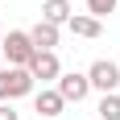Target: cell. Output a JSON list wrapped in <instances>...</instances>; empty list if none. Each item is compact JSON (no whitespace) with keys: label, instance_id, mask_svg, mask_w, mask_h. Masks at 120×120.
<instances>
[{"label":"cell","instance_id":"obj_13","mask_svg":"<svg viewBox=\"0 0 120 120\" xmlns=\"http://www.w3.org/2000/svg\"><path fill=\"white\" fill-rule=\"evenodd\" d=\"M0 66H4V50H0Z\"/></svg>","mask_w":120,"mask_h":120},{"label":"cell","instance_id":"obj_1","mask_svg":"<svg viewBox=\"0 0 120 120\" xmlns=\"http://www.w3.org/2000/svg\"><path fill=\"white\" fill-rule=\"evenodd\" d=\"M21 95H33V75L25 66H0V104H12Z\"/></svg>","mask_w":120,"mask_h":120},{"label":"cell","instance_id":"obj_2","mask_svg":"<svg viewBox=\"0 0 120 120\" xmlns=\"http://www.w3.org/2000/svg\"><path fill=\"white\" fill-rule=\"evenodd\" d=\"M87 83H91V91H99V95L120 91V66H116L112 58H95L91 71H87Z\"/></svg>","mask_w":120,"mask_h":120},{"label":"cell","instance_id":"obj_12","mask_svg":"<svg viewBox=\"0 0 120 120\" xmlns=\"http://www.w3.org/2000/svg\"><path fill=\"white\" fill-rule=\"evenodd\" d=\"M0 120H21V112H12V104H0Z\"/></svg>","mask_w":120,"mask_h":120},{"label":"cell","instance_id":"obj_10","mask_svg":"<svg viewBox=\"0 0 120 120\" xmlns=\"http://www.w3.org/2000/svg\"><path fill=\"white\" fill-rule=\"evenodd\" d=\"M99 120H120V91H108V95H99Z\"/></svg>","mask_w":120,"mask_h":120},{"label":"cell","instance_id":"obj_4","mask_svg":"<svg viewBox=\"0 0 120 120\" xmlns=\"http://www.w3.org/2000/svg\"><path fill=\"white\" fill-rule=\"evenodd\" d=\"M25 71L33 75V83H58L62 66H58V54H54V50H37L33 58H29V66H25Z\"/></svg>","mask_w":120,"mask_h":120},{"label":"cell","instance_id":"obj_6","mask_svg":"<svg viewBox=\"0 0 120 120\" xmlns=\"http://www.w3.org/2000/svg\"><path fill=\"white\" fill-rule=\"evenodd\" d=\"M33 108H37V120H58L66 99L58 95V87H41V91H33Z\"/></svg>","mask_w":120,"mask_h":120},{"label":"cell","instance_id":"obj_3","mask_svg":"<svg viewBox=\"0 0 120 120\" xmlns=\"http://www.w3.org/2000/svg\"><path fill=\"white\" fill-rule=\"evenodd\" d=\"M0 50H4V58H8V66H29V58L37 54L25 29H12L8 37H0Z\"/></svg>","mask_w":120,"mask_h":120},{"label":"cell","instance_id":"obj_8","mask_svg":"<svg viewBox=\"0 0 120 120\" xmlns=\"http://www.w3.org/2000/svg\"><path fill=\"white\" fill-rule=\"evenodd\" d=\"M29 41H33V50H54V46H58V25L37 21L33 29H29Z\"/></svg>","mask_w":120,"mask_h":120},{"label":"cell","instance_id":"obj_11","mask_svg":"<svg viewBox=\"0 0 120 120\" xmlns=\"http://www.w3.org/2000/svg\"><path fill=\"white\" fill-rule=\"evenodd\" d=\"M120 0H87V17H95V21H104L108 12H116Z\"/></svg>","mask_w":120,"mask_h":120},{"label":"cell","instance_id":"obj_5","mask_svg":"<svg viewBox=\"0 0 120 120\" xmlns=\"http://www.w3.org/2000/svg\"><path fill=\"white\" fill-rule=\"evenodd\" d=\"M58 95L66 99V104H83V99L91 95V83H87V75H79V71L58 75Z\"/></svg>","mask_w":120,"mask_h":120},{"label":"cell","instance_id":"obj_7","mask_svg":"<svg viewBox=\"0 0 120 120\" xmlns=\"http://www.w3.org/2000/svg\"><path fill=\"white\" fill-rule=\"evenodd\" d=\"M66 29H71L75 37H87V41L104 33V25H99L95 17H87V12H71V21H66Z\"/></svg>","mask_w":120,"mask_h":120},{"label":"cell","instance_id":"obj_9","mask_svg":"<svg viewBox=\"0 0 120 120\" xmlns=\"http://www.w3.org/2000/svg\"><path fill=\"white\" fill-rule=\"evenodd\" d=\"M71 0H41V21H50V25H66L71 21Z\"/></svg>","mask_w":120,"mask_h":120}]
</instances>
